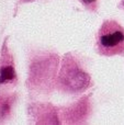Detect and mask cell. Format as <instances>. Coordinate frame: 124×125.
I'll return each instance as SVG.
<instances>
[{"label":"cell","instance_id":"2","mask_svg":"<svg viewBox=\"0 0 124 125\" xmlns=\"http://www.w3.org/2000/svg\"><path fill=\"white\" fill-rule=\"evenodd\" d=\"M62 83L72 91H80L89 83L87 73L78 68L76 65H66L61 75Z\"/></svg>","mask_w":124,"mask_h":125},{"label":"cell","instance_id":"1","mask_svg":"<svg viewBox=\"0 0 124 125\" xmlns=\"http://www.w3.org/2000/svg\"><path fill=\"white\" fill-rule=\"evenodd\" d=\"M98 48L101 54L112 56L124 52V30L115 22H105L99 31Z\"/></svg>","mask_w":124,"mask_h":125},{"label":"cell","instance_id":"3","mask_svg":"<svg viewBox=\"0 0 124 125\" xmlns=\"http://www.w3.org/2000/svg\"><path fill=\"white\" fill-rule=\"evenodd\" d=\"M14 78V70H13L12 67L8 66L4 67V68L1 69V76H0V83L2 82L9 81V80L13 79Z\"/></svg>","mask_w":124,"mask_h":125},{"label":"cell","instance_id":"4","mask_svg":"<svg viewBox=\"0 0 124 125\" xmlns=\"http://www.w3.org/2000/svg\"><path fill=\"white\" fill-rule=\"evenodd\" d=\"M83 1H85V2H86V3H91V2L96 1V0H83Z\"/></svg>","mask_w":124,"mask_h":125}]
</instances>
